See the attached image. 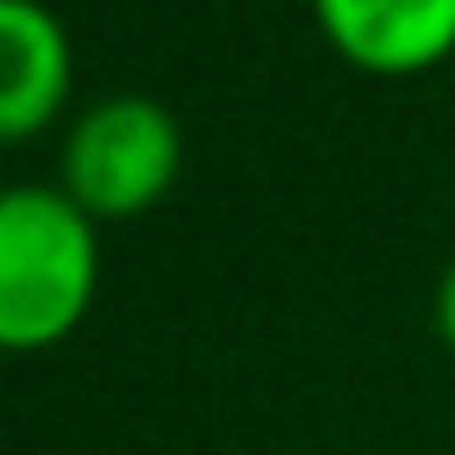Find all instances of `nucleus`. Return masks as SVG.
Returning <instances> with one entry per match:
<instances>
[{"label":"nucleus","instance_id":"1","mask_svg":"<svg viewBox=\"0 0 455 455\" xmlns=\"http://www.w3.org/2000/svg\"><path fill=\"white\" fill-rule=\"evenodd\" d=\"M100 287L94 219L63 188H0V349L38 355L63 343Z\"/></svg>","mask_w":455,"mask_h":455},{"label":"nucleus","instance_id":"2","mask_svg":"<svg viewBox=\"0 0 455 455\" xmlns=\"http://www.w3.org/2000/svg\"><path fill=\"white\" fill-rule=\"evenodd\" d=\"M181 125L150 94H107L94 100L69 138H63V194L100 225V219H138L150 212L175 175H181Z\"/></svg>","mask_w":455,"mask_h":455},{"label":"nucleus","instance_id":"3","mask_svg":"<svg viewBox=\"0 0 455 455\" xmlns=\"http://www.w3.org/2000/svg\"><path fill=\"white\" fill-rule=\"evenodd\" d=\"M312 20L368 76H418L455 51V0H312Z\"/></svg>","mask_w":455,"mask_h":455},{"label":"nucleus","instance_id":"4","mask_svg":"<svg viewBox=\"0 0 455 455\" xmlns=\"http://www.w3.org/2000/svg\"><path fill=\"white\" fill-rule=\"evenodd\" d=\"M76 82V51L44 0H0V144L38 138Z\"/></svg>","mask_w":455,"mask_h":455},{"label":"nucleus","instance_id":"5","mask_svg":"<svg viewBox=\"0 0 455 455\" xmlns=\"http://www.w3.org/2000/svg\"><path fill=\"white\" fill-rule=\"evenodd\" d=\"M430 312H436V337L455 349V262L443 268V281H436V306H430Z\"/></svg>","mask_w":455,"mask_h":455}]
</instances>
